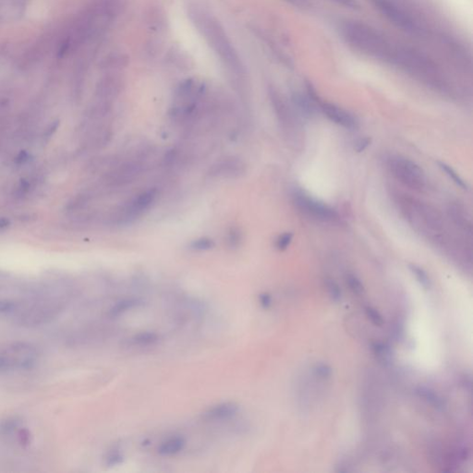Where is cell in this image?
Here are the masks:
<instances>
[{
  "label": "cell",
  "instance_id": "6da1fadb",
  "mask_svg": "<svg viewBox=\"0 0 473 473\" xmlns=\"http://www.w3.org/2000/svg\"><path fill=\"white\" fill-rule=\"evenodd\" d=\"M190 16L226 68L232 85L235 87L239 93L244 97L246 92V73L244 66L224 28L209 12L196 6L191 9Z\"/></svg>",
  "mask_w": 473,
  "mask_h": 473
},
{
  "label": "cell",
  "instance_id": "7a4b0ae2",
  "mask_svg": "<svg viewBox=\"0 0 473 473\" xmlns=\"http://www.w3.org/2000/svg\"><path fill=\"white\" fill-rule=\"evenodd\" d=\"M342 32L346 41L355 49L393 63L398 48H393L388 40L376 30L366 24L351 22L345 25Z\"/></svg>",
  "mask_w": 473,
  "mask_h": 473
},
{
  "label": "cell",
  "instance_id": "3957f363",
  "mask_svg": "<svg viewBox=\"0 0 473 473\" xmlns=\"http://www.w3.org/2000/svg\"><path fill=\"white\" fill-rule=\"evenodd\" d=\"M38 358L37 350L32 345H9L0 349V371L30 370L37 363Z\"/></svg>",
  "mask_w": 473,
  "mask_h": 473
},
{
  "label": "cell",
  "instance_id": "277c9868",
  "mask_svg": "<svg viewBox=\"0 0 473 473\" xmlns=\"http://www.w3.org/2000/svg\"><path fill=\"white\" fill-rule=\"evenodd\" d=\"M157 197V191L149 188L133 198L129 200L126 204L118 207L111 216V221L116 225H127L138 219L147 210L150 209Z\"/></svg>",
  "mask_w": 473,
  "mask_h": 473
},
{
  "label": "cell",
  "instance_id": "5b68a950",
  "mask_svg": "<svg viewBox=\"0 0 473 473\" xmlns=\"http://www.w3.org/2000/svg\"><path fill=\"white\" fill-rule=\"evenodd\" d=\"M389 168L393 176L405 186L416 191L424 188V171L416 163L403 157H395L390 159Z\"/></svg>",
  "mask_w": 473,
  "mask_h": 473
},
{
  "label": "cell",
  "instance_id": "8992f818",
  "mask_svg": "<svg viewBox=\"0 0 473 473\" xmlns=\"http://www.w3.org/2000/svg\"><path fill=\"white\" fill-rule=\"evenodd\" d=\"M144 170L140 161L130 160L114 167L105 176V183L110 187H119L133 182Z\"/></svg>",
  "mask_w": 473,
  "mask_h": 473
},
{
  "label": "cell",
  "instance_id": "52a82bcc",
  "mask_svg": "<svg viewBox=\"0 0 473 473\" xmlns=\"http://www.w3.org/2000/svg\"><path fill=\"white\" fill-rule=\"evenodd\" d=\"M295 205L302 213L314 219L323 222L332 221L337 217L335 210L305 194H297L294 197Z\"/></svg>",
  "mask_w": 473,
  "mask_h": 473
},
{
  "label": "cell",
  "instance_id": "ba28073f",
  "mask_svg": "<svg viewBox=\"0 0 473 473\" xmlns=\"http://www.w3.org/2000/svg\"><path fill=\"white\" fill-rule=\"evenodd\" d=\"M378 11L387 18L388 21L397 25L398 27L406 31H416L417 25L413 19L409 16L405 11L400 9L398 5L390 0H373Z\"/></svg>",
  "mask_w": 473,
  "mask_h": 473
},
{
  "label": "cell",
  "instance_id": "9c48e42d",
  "mask_svg": "<svg viewBox=\"0 0 473 473\" xmlns=\"http://www.w3.org/2000/svg\"><path fill=\"white\" fill-rule=\"evenodd\" d=\"M246 172L244 162L234 156L226 157L216 162L210 168L209 175L215 178H236Z\"/></svg>",
  "mask_w": 473,
  "mask_h": 473
},
{
  "label": "cell",
  "instance_id": "30bf717a",
  "mask_svg": "<svg viewBox=\"0 0 473 473\" xmlns=\"http://www.w3.org/2000/svg\"><path fill=\"white\" fill-rule=\"evenodd\" d=\"M270 98H271L274 113L281 128L287 132L292 130L294 127V118H293V115L291 113V109L287 106L283 98L280 97L279 93L274 90L270 91Z\"/></svg>",
  "mask_w": 473,
  "mask_h": 473
},
{
  "label": "cell",
  "instance_id": "8fae6325",
  "mask_svg": "<svg viewBox=\"0 0 473 473\" xmlns=\"http://www.w3.org/2000/svg\"><path fill=\"white\" fill-rule=\"evenodd\" d=\"M321 109L326 118L334 123L338 124L347 129H356L358 122L351 114L347 112L343 108H339L332 104L323 103Z\"/></svg>",
  "mask_w": 473,
  "mask_h": 473
},
{
  "label": "cell",
  "instance_id": "7c38bea8",
  "mask_svg": "<svg viewBox=\"0 0 473 473\" xmlns=\"http://www.w3.org/2000/svg\"><path fill=\"white\" fill-rule=\"evenodd\" d=\"M239 411V405L235 402L217 404L202 414V419L208 422H217L231 419Z\"/></svg>",
  "mask_w": 473,
  "mask_h": 473
},
{
  "label": "cell",
  "instance_id": "4fadbf2b",
  "mask_svg": "<svg viewBox=\"0 0 473 473\" xmlns=\"http://www.w3.org/2000/svg\"><path fill=\"white\" fill-rule=\"evenodd\" d=\"M186 444L187 442L183 436H172L162 442L160 446H158L157 452L160 456L170 457L182 451L186 446Z\"/></svg>",
  "mask_w": 473,
  "mask_h": 473
},
{
  "label": "cell",
  "instance_id": "5bb4252c",
  "mask_svg": "<svg viewBox=\"0 0 473 473\" xmlns=\"http://www.w3.org/2000/svg\"><path fill=\"white\" fill-rule=\"evenodd\" d=\"M292 101H293L294 107L297 109V111L303 118H312V116L315 114L316 109H315V106H314V103H313L314 99H312V97L308 98V97H304V96L297 93L292 98Z\"/></svg>",
  "mask_w": 473,
  "mask_h": 473
},
{
  "label": "cell",
  "instance_id": "9a60e30c",
  "mask_svg": "<svg viewBox=\"0 0 473 473\" xmlns=\"http://www.w3.org/2000/svg\"><path fill=\"white\" fill-rule=\"evenodd\" d=\"M140 304H141V301L137 299H127V300L118 301L109 311V315L112 317L119 316L123 314L124 312H128L131 309H134Z\"/></svg>",
  "mask_w": 473,
  "mask_h": 473
},
{
  "label": "cell",
  "instance_id": "2e32d148",
  "mask_svg": "<svg viewBox=\"0 0 473 473\" xmlns=\"http://www.w3.org/2000/svg\"><path fill=\"white\" fill-rule=\"evenodd\" d=\"M158 339V336L153 332H144V333L135 335L132 339H130V343L133 346H148V345L156 343Z\"/></svg>",
  "mask_w": 473,
  "mask_h": 473
},
{
  "label": "cell",
  "instance_id": "e0dca14e",
  "mask_svg": "<svg viewBox=\"0 0 473 473\" xmlns=\"http://www.w3.org/2000/svg\"><path fill=\"white\" fill-rule=\"evenodd\" d=\"M242 240H243L242 233L239 228L231 227L227 232L226 244L228 245V247L231 249H236L240 247V245L242 244Z\"/></svg>",
  "mask_w": 473,
  "mask_h": 473
},
{
  "label": "cell",
  "instance_id": "ac0fdd59",
  "mask_svg": "<svg viewBox=\"0 0 473 473\" xmlns=\"http://www.w3.org/2000/svg\"><path fill=\"white\" fill-rule=\"evenodd\" d=\"M438 165H439V167H440L442 170L446 173V175L450 177L452 180L457 184V186L465 188V190L468 188L466 182L463 180L461 177H459V175L450 166L446 165L445 163H441V162H438Z\"/></svg>",
  "mask_w": 473,
  "mask_h": 473
},
{
  "label": "cell",
  "instance_id": "d6986e66",
  "mask_svg": "<svg viewBox=\"0 0 473 473\" xmlns=\"http://www.w3.org/2000/svg\"><path fill=\"white\" fill-rule=\"evenodd\" d=\"M215 247V242L209 238H200L191 243V249L198 252L209 251Z\"/></svg>",
  "mask_w": 473,
  "mask_h": 473
},
{
  "label": "cell",
  "instance_id": "ffe728a7",
  "mask_svg": "<svg viewBox=\"0 0 473 473\" xmlns=\"http://www.w3.org/2000/svg\"><path fill=\"white\" fill-rule=\"evenodd\" d=\"M409 269L411 270V272L416 276V278L418 279L420 285L422 286L425 289H428L430 287V279H429L427 274L423 271V269L420 268L417 265H414V264H410Z\"/></svg>",
  "mask_w": 473,
  "mask_h": 473
},
{
  "label": "cell",
  "instance_id": "44dd1931",
  "mask_svg": "<svg viewBox=\"0 0 473 473\" xmlns=\"http://www.w3.org/2000/svg\"><path fill=\"white\" fill-rule=\"evenodd\" d=\"M19 427V421L16 419H7L0 423V435L10 436Z\"/></svg>",
  "mask_w": 473,
  "mask_h": 473
},
{
  "label": "cell",
  "instance_id": "7402d4cb",
  "mask_svg": "<svg viewBox=\"0 0 473 473\" xmlns=\"http://www.w3.org/2000/svg\"><path fill=\"white\" fill-rule=\"evenodd\" d=\"M347 282H348V285L350 288V290L352 291V292L354 294H357V295H360L363 293L364 291V288H363V285L356 275L354 274H349L347 276Z\"/></svg>",
  "mask_w": 473,
  "mask_h": 473
},
{
  "label": "cell",
  "instance_id": "603a6c76",
  "mask_svg": "<svg viewBox=\"0 0 473 473\" xmlns=\"http://www.w3.org/2000/svg\"><path fill=\"white\" fill-rule=\"evenodd\" d=\"M365 313L367 317L371 320V323H373L374 325L383 326V324L385 323L384 318L380 314V312L377 311L376 309H374L373 307H366Z\"/></svg>",
  "mask_w": 473,
  "mask_h": 473
},
{
  "label": "cell",
  "instance_id": "cb8c5ba5",
  "mask_svg": "<svg viewBox=\"0 0 473 473\" xmlns=\"http://www.w3.org/2000/svg\"><path fill=\"white\" fill-rule=\"evenodd\" d=\"M292 239H293L292 233H284L277 239L276 248L279 251H285L286 249L290 246V244L292 242Z\"/></svg>",
  "mask_w": 473,
  "mask_h": 473
},
{
  "label": "cell",
  "instance_id": "d4e9b609",
  "mask_svg": "<svg viewBox=\"0 0 473 473\" xmlns=\"http://www.w3.org/2000/svg\"><path fill=\"white\" fill-rule=\"evenodd\" d=\"M326 287H327L328 293L333 299V301H339L341 298V291L339 289V285L332 280H329L326 283Z\"/></svg>",
  "mask_w": 473,
  "mask_h": 473
},
{
  "label": "cell",
  "instance_id": "484cf974",
  "mask_svg": "<svg viewBox=\"0 0 473 473\" xmlns=\"http://www.w3.org/2000/svg\"><path fill=\"white\" fill-rule=\"evenodd\" d=\"M122 456L121 454L119 453V451L118 450H114V452H111L109 454L108 458H107V463L108 465L110 466H114V465H118L119 463L122 461Z\"/></svg>",
  "mask_w": 473,
  "mask_h": 473
},
{
  "label": "cell",
  "instance_id": "4316f807",
  "mask_svg": "<svg viewBox=\"0 0 473 473\" xmlns=\"http://www.w3.org/2000/svg\"><path fill=\"white\" fill-rule=\"evenodd\" d=\"M370 144H371V138H369V137L361 138L355 144V151L357 153H361V152L365 150L368 146H370Z\"/></svg>",
  "mask_w": 473,
  "mask_h": 473
},
{
  "label": "cell",
  "instance_id": "83f0119b",
  "mask_svg": "<svg viewBox=\"0 0 473 473\" xmlns=\"http://www.w3.org/2000/svg\"><path fill=\"white\" fill-rule=\"evenodd\" d=\"M316 371H317V375H319L321 378H328L331 374L330 369L328 368L327 366L325 365L318 366Z\"/></svg>",
  "mask_w": 473,
  "mask_h": 473
},
{
  "label": "cell",
  "instance_id": "f1b7e54d",
  "mask_svg": "<svg viewBox=\"0 0 473 473\" xmlns=\"http://www.w3.org/2000/svg\"><path fill=\"white\" fill-rule=\"evenodd\" d=\"M260 302H261L262 306L264 307V308H268L272 303L271 297L268 294H263L260 297Z\"/></svg>",
  "mask_w": 473,
  "mask_h": 473
}]
</instances>
